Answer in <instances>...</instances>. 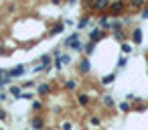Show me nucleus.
Returning a JSON list of instances; mask_svg holds the SVG:
<instances>
[{
  "label": "nucleus",
  "mask_w": 148,
  "mask_h": 130,
  "mask_svg": "<svg viewBox=\"0 0 148 130\" xmlns=\"http://www.w3.org/2000/svg\"><path fill=\"white\" fill-rule=\"evenodd\" d=\"M25 73H27V65H16V67H12V69L6 71L8 77H21V75H25Z\"/></svg>",
  "instance_id": "5"
},
{
  "label": "nucleus",
  "mask_w": 148,
  "mask_h": 130,
  "mask_svg": "<svg viewBox=\"0 0 148 130\" xmlns=\"http://www.w3.org/2000/svg\"><path fill=\"white\" fill-rule=\"evenodd\" d=\"M122 29H124L122 19H112V21H110V33H114V31H122Z\"/></svg>",
  "instance_id": "10"
},
{
  "label": "nucleus",
  "mask_w": 148,
  "mask_h": 130,
  "mask_svg": "<svg viewBox=\"0 0 148 130\" xmlns=\"http://www.w3.org/2000/svg\"><path fill=\"white\" fill-rule=\"evenodd\" d=\"M51 55H53V59H57V57H61V55H63V53H61V47H57V49H53V53H51Z\"/></svg>",
  "instance_id": "27"
},
{
  "label": "nucleus",
  "mask_w": 148,
  "mask_h": 130,
  "mask_svg": "<svg viewBox=\"0 0 148 130\" xmlns=\"http://www.w3.org/2000/svg\"><path fill=\"white\" fill-rule=\"evenodd\" d=\"M77 71L81 73V75H87L89 71H91V63H89V57H81L79 59V63H77Z\"/></svg>",
  "instance_id": "3"
},
{
  "label": "nucleus",
  "mask_w": 148,
  "mask_h": 130,
  "mask_svg": "<svg viewBox=\"0 0 148 130\" xmlns=\"http://www.w3.org/2000/svg\"><path fill=\"white\" fill-rule=\"evenodd\" d=\"M132 47H134V45H132L130 41L122 43V55H130V53H132Z\"/></svg>",
  "instance_id": "16"
},
{
  "label": "nucleus",
  "mask_w": 148,
  "mask_h": 130,
  "mask_svg": "<svg viewBox=\"0 0 148 130\" xmlns=\"http://www.w3.org/2000/svg\"><path fill=\"white\" fill-rule=\"evenodd\" d=\"M114 81H116V71L110 73V75H106V77H101V83H103V85H110V83H114Z\"/></svg>",
  "instance_id": "17"
},
{
  "label": "nucleus",
  "mask_w": 148,
  "mask_h": 130,
  "mask_svg": "<svg viewBox=\"0 0 148 130\" xmlns=\"http://www.w3.org/2000/svg\"><path fill=\"white\" fill-rule=\"evenodd\" d=\"M71 126H73L71 122H63V124H61V128H63V130H71Z\"/></svg>",
  "instance_id": "30"
},
{
  "label": "nucleus",
  "mask_w": 148,
  "mask_h": 130,
  "mask_svg": "<svg viewBox=\"0 0 148 130\" xmlns=\"http://www.w3.org/2000/svg\"><path fill=\"white\" fill-rule=\"evenodd\" d=\"M89 124H91V126H99V124H101V118H99V116H91V118H89Z\"/></svg>",
  "instance_id": "25"
},
{
  "label": "nucleus",
  "mask_w": 148,
  "mask_h": 130,
  "mask_svg": "<svg viewBox=\"0 0 148 130\" xmlns=\"http://www.w3.org/2000/svg\"><path fill=\"white\" fill-rule=\"evenodd\" d=\"M41 71H45V65L41 63V65H35L33 67V73H41Z\"/></svg>",
  "instance_id": "28"
},
{
  "label": "nucleus",
  "mask_w": 148,
  "mask_h": 130,
  "mask_svg": "<svg viewBox=\"0 0 148 130\" xmlns=\"http://www.w3.org/2000/svg\"><path fill=\"white\" fill-rule=\"evenodd\" d=\"M63 31H65V23L59 21V23H55V25L49 29V37H55V35H59V33H63Z\"/></svg>",
  "instance_id": "8"
},
{
  "label": "nucleus",
  "mask_w": 148,
  "mask_h": 130,
  "mask_svg": "<svg viewBox=\"0 0 148 130\" xmlns=\"http://www.w3.org/2000/svg\"><path fill=\"white\" fill-rule=\"evenodd\" d=\"M33 87H37V81H25L23 83V89H33Z\"/></svg>",
  "instance_id": "26"
},
{
  "label": "nucleus",
  "mask_w": 148,
  "mask_h": 130,
  "mask_svg": "<svg viewBox=\"0 0 148 130\" xmlns=\"http://www.w3.org/2000/svg\"><path fill=\"white\" fill-rule=\"evenodd\" d=\"M120 110H122L124 114H128V112H132V104L126 100V102H122V104H120Z\"/></svg>",
  "instance_id": "21"
},
{
  "label": "nucleus",
  "mask_w": 148,
  "mask_h": 130,
  "mask_svg": "<svg viewBox=\"0 0 148 130\" xmlns=\"http://www.w3.org/2000/svg\"><path fill=\"white\" fill-rule=\"evenodd\" d=\"M95 45H97V43L87 41V43L83 45V55H85V57H91V55H93V51H95Z\"/></svg>",
  "instance_id": "11"
},
{
  "label": "nucleus",
  "mask_w": 148,
  "mask_h": 130,
  "mask_svg": "<svg viewBox=\"0 0 148 130\" xmlns=\"http://www.w3.org/2000/svg\"><path fill=\"white\" fill-rule=\"evenodd\" d=\"M103 106H106V108H112V110H116V100H114L112 96H103Z\"/></svg>",
  "instance_id": "14"
},
{
  "label": "nucleus",
  "mask_w": 148,
  "mask_h": 130,
  "mask_svg": "<svg viewBox=\"0 0 148 130\" xmlns=\"http://www.w3.org/2000/svg\"><path fill=\"white\" fill-rule=\"evenodd\" d=\"M33 98H35L33 91H23V96H21V100H29V102H33Z\"/></svg>",
  "instance_id": "23"
},
{
  "label": "nucleus",
  "mask_w": 148,
  "mask_h": 130,
  "mask_svg": "<svg viewBox=\"0 0 148 130\" xmlns=\"http://www.w3.org/2000/svg\"><path fill=\"white\" fill-rule=\"evenodd\" d=\"M140 17H142V19H144V21H146V19H148V6H144V8H142V10H140Z\"/></svg>",
  "instance_id": "29"
},
{
  "label": "nucleus",
  "mask_w": 148,
  "mask_h": 130,
  "mask_svg": "<svg viewBox=\"0 0 148 130\" xmlns=\"http://www.w3.org/2000/svg\"><path fill=\"white\" fill-rule=\"evenodd\" d=\"M51 91V83H41V85H37V94L39 96H47Z\"/></svg>",
  "instance_id": "13"
},
{
  "label": "nucleus",
  "mask_w": 148,
  "mask_h": 130,
  "mask_svg": "<svg viewBox=\"0 0 148 130\" xmlns=\"http://www.w3.org/2000/svg\"><path fill=\"white\" fill-rule=\"evenodd\" d=\"M130 43L132 45H140L142 43V29H132V33H130Z\"/></svg>",
  "instance_id": "6"
},
{
  "label": "nucleus",
  "mask_w": 148,
  "mask_h": 130,
  "mask_svg": "<svg viewBox=\"0 0 148 130\" xmlns=\"http://www.w3.org/2000/svg\"><path fill=\"white\" fill-rule=\"evenodd\" d=\"M0 120H6V112H4L2 108H0Z\"/></svg>",
  "instance_id": "33"
},
{
  "label": "nucleus",
  "mask_w": 148,
  "mask_h": 130,
  "mask_svg": "<svg viewBox=\"0 0 148 130\" xmlns=\"http://www.w3.org/2000/svg\"><path fill=\"white\" fill-rule=\"evenodd\" d=\"M126 10H128V4H126V0H114V2L108 6V17H112V19H120L122 14H126Z\"/></svg>",
  "instance_id": "1"
},
{
  "label": "nucleus",
  "mask_w": 148,
  "mask_h": 130,
  "mask_svg": "<svg viewBox=\"0 0 148 130\" xmlns=\"http://www.w3.org/2000/svg\"><path fill=\"white\" fill-rule=\"evenodd\" d=\"M8 94H10L12 98L21 100V96H23V85H10V87H8Z\"/></svg>",
  "instance_id": "12"
},
{
  "label": "nucleus",
  "mask_w": 148,
  "mask_h": 130,
  "mask_svg": "<svg viewBox=\"0 0 148 130\" xmlns=\"http://www.w3.org/2000/svg\"><path fill=\"white\" fill-rule=\"evenodd\" d=\"M112 37H114L120 45H122V43H126V41H130V33H128L126 29H122V31H114V33H112Z\"/></svg>",
  "instance_id": "4"
},
{
  "label": "nucleus",
  "mask_w": 148,
  "mask_h": 130,
  "mask_svg": "<svg viewBox=\"0 0 148 130\" xmlns=\"http://www.w3.org/2000/svg\"><path fill=\"white\" fill-rule=\"evenodd\" d=\"M128 65V55H120L118 57V69H124Z\"/></svg>",
  "instance_id": "18"
},
{
  "label": "nucleus",
  "mask_w": 148,
  "mask_h": 130,
  "mask_svg": "<svg viewBox=\"0 0 148 130\" xmlns=\"http://www.w3.org/2000/svg\"><path fill=\"white\" fill-rule=\"evenodd\" d=\"M8 100V94H4V91H0V102H6Z\"/></svg>",
  "instance_id": "32"
},
{
  "label": "nucleus",
  "mask_w": 148,
  "mask_h": 130,
  "mask_svg": "<svg viewBox=\"0 0 148 130\" xmlns=\"http://www.w3.org/2000/svg\"><path fill=\"white\" fill-rule=\"evenodd\" d=\"M65 2H67V4H75V2H77V0H65Z\"/></svg>",
  "instance_id": "34"
},
{
  "label": "nucleus",
  "mask_w": 148,
  "mask_h": 130,
  "mask_svg": "<svg viewBox=\"0 0 148 130\" xmlns=\"http://www.w3.org/2000/svg\"><path fill=\"white\" fill-rule=\"evenodd\" d=\"M39 110H43V102L41 100H35L33 102V112H39Z\"/></svg>",
  "instance_id": "24"
},
{
  "label": "nucleus",
  "mask_w": 148,
  "mask_h": 130,
  "mask_svg": "<svg viewBox=\"0 0 148 130\" xmlns=\"http://www.w3.org/2000/svg\"><path fill=\"white\" fill-rule=\"evenodd\" d=\"M89 21H91V17L89 14H85V17H81L79 21H77V25H75V31H83L87 25H89Z\"/></svg>",
  "instance_id": "9"
},
{
  "label": "nucleus",
  "mask_w": 148,
  "mask_h": 130,
  "mask_svg": "<svg viewBox=\"0 0 148 130\" xmlns=\"http://www.w3.org/2000/svg\"><path fill=\"white\" fill-rule=\"evenodd\" d=\"M49 2H51L53 6H61V4H63V0H49Z\"/></svg>",
  "instance_id": "31"
},
{
  "label": "nucleus",
  "mask_w": 148,
  "mask_h": 130,
  "mask_svg": "<svg viewBox=\"0 0 148 130\" xmlns=\"http://www.w3.org/2000/svg\"><path fill=\"white\" fill-rule=\"evenodd\" d=\"M75 87H77V81H75V79H67V81H65V89L73 91Z\"/></svg>",
  "instance_id": "22"
},
{
  "label": "nucleus",
  "mask_w": 148,
  "mask_h": 130,
  "mask_svg": "<svg viewBox=\"0 0 148 130\" xmlns=\"http://www.w3.org/2000/svg\"><path fill=\"white\" fill-rule=\"evenodd\" d=\"M146 108H148V106L142 102V98H138V100H136V106H132V110H136V112H144Z\"/></svg>",
  "instance_id": "15"
},
{
  "label": "nucleus",
  "mask_w": 148,
  "mask_h": 130,
  "mask_svg": "<svg viewBox=\"0 0 148 130\" xmlns=\"http://www.w3.org/2000/svg\"><path fill=\"white\" fill-rule=\"evenodd\" d=\"M43 126H45V120H43V116L35 114V116L31 118V128H33V130H43Z\"/></svg>",
  "instance_id": "7"
},
{
  "label": "nucleus",
  "mask_w": 148,
  "mask_h": 130,
  "mask_svg": "<svg viewBox=\"0 0 148 130\" xmlns=\"http://www.w3.org/2000/svg\"><path fill=\"white\" fill-rule=\"evenodd\" d=\"M112 2H114V0H112Z\"/></svg>",
  "instance_id": "35"
},
{
  "label": "nucleus",
  "mask_w": 148,
  "mask_h": 130,
  "mask_svg": "<svg viewBox=\"0 0 148 130\" xmlns=\"http://www.w3.org/2000/svg\"><path fill=\"white\" fill-rule=\"evenodd\" d=\"M106 37H110V31H106V29L95 27V29L89 31V41H93V43H99V41L106 39Z\"/></svg>",
  "instance_id": "2"
},
{
  "label": "nucleus",
  "mask_w": 148,
  "mask_h": 130,
  "mask_svg": "<svg viewBox=\"0 0 148 130\" xmlns=\"http://www.w3.org/2000/svg\"><path fill=\"white\" fill-rule=\"evenodd\" d=\"M57 59L61 61V65H63V67L71 63V55H67V53H63V55H61V57H57Z\"/></svg>",
  "instance_id": "20"
},
{
  "label": "nucleus",
  "mask_w": 148,
  "mask_h": 130,
  "mask_svg": "<svg viewBox=\"0 0 148 130\" xmlns=\"http://www.w3.org/2000/svg\"><path fill=\"white\" fill-rule=\"evenodd\" d=\"M77 102H79L81 106H89V96H87V94H79V96H77Z\"/></svg>",
  "instance_id": "19"
}]
</instances>
